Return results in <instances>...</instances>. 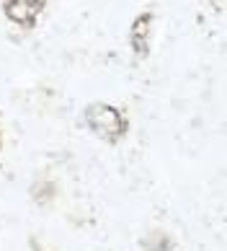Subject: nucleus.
<instances>
[{"instance_id":"obj_1","label":"nucleus","mask_w":227,"mask_h":251,"mask_svg":"<svg viewBox=\"0 0 227 251\" xmlns=\"http://www.w3.org/2000/svg\"><path fill=\"white\" fill-rule=\"evenodd\" d=\"M83 122L88 125V129L96 137H101L103 143H111V145H116L129 129V119L116 106L103 104V101H93V104L85 106Z\"/></svg>"},{"instance_id":"obj_2","label":"nucleus","mask_w":227,"mask_h":251,"mask_svg":"<svg viewBox=\"0 0 227 251\" xmlns=\"http://www.w3.org/2000/svg\"><path fill=\"white\" fill-rule=\"evenodd\" d=\"M46 0H3V16L21 29H34Z\"/></svg>"},{"instance_id":"obj_3","label":"nucleus","mask_w":227,"mask_h":251,"mask_svg":"<svg viewBox=\"0 0 227 251\" xmlns=\"http://www.w3.org/2000/svg\"><path fill=\"white\" fill-rule=\"evenodd\" d=\"M153 21L155 16L153 11H145L139 13L129 26V44H132V52L137 57H147L150 54V34H153Z\"/></svg>"},{"instance_id":"obj_4","label":"nucleus","mask_w":227,"mask_h":251,"mask_svg":"<svg viewBox=\"0 0 227 251\" xmlns=\"http://www.w3.org/2000/svg\"><path fill=\"white\" fill-rule=\"evenodd\" d=\"M139 246L145 251H173V238L165 230H150V233L139 241Z\"/></svg>"},{"instance_id":"obj_5","label":"nucleus","mask_w":227,"mask_h":251,"mask_svg":"<svg viewBox=\"0 0 227 251\" xmlns=\"http://www.w3.org/2000/svg\"><path fill=\"white\" fill-rule=\"evenodd\" d=\"M54 197H57L54 181H49V179H39V181H34V184H31V200H34L36 204H49Z\"/></svg>"},{"instance_id":"obj_6","label":"nucleus","mask_w":227,"mask_h":251,"mask_svg":"<svg viewBox=\"0 0 227 251\" xmlns=\"http://www.w3.org/2000/svg\"><path fill=\"white\" fill-rule=\"evenodd\" d=\"M28 246H31V251H52V249H46L42 241H36V238H31L28 241Z\"/></svg>"},{"instance_id":"obj_7","label":"nucleus","mask_w":227,"mask_h":251,"mask_svg":"<svg viewBox=\"0 0 227 251\" xmlns=\"http://www.w3.org/2000/svg\"><path fill=\"white\" fill-rule=\"evenodd\" d=\"M0 151H3V129H0Z\"/></svg>"}]
</instances>
